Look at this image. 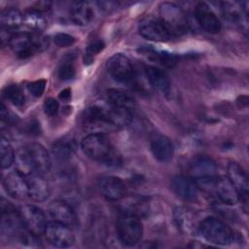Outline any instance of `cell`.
I'll use <instances>...</instances> for the list:
<instances>
[{
  "label": "cell",
  "instance_id": "484cf974",
  "mask_svg": "<svg viewBox=\"0 0 249 249\" xmlns=\"http://www.w3.org/2000/svg\"><path fill=\"white\" fill-rule=\"evenodd\" d=\"M1 29L12 31L23 24V15L16 8H6L0 14Z\"/></svg>",
  "mask_w": 249,
  "mask_h": 249
},
{
  "label": "cell",
  "instance_id": "ffe728a7",
  "mask_svg": "<svg viewBox=\"0 0 249 249\" xmlns=\"http://www.w3.org/2000/svg\"><path fill=\"white\" fill-rule=\"evenodd\" d=\"M217 170L216 162L206 156H197L190 163V173L194 179L217 175Z\"/></svg>",
  "mask_w": 249,
  "mask_h": 249
},
{
  "label": "cell",
  "instance_id": "6da1fadb",
  "mask_svg": "<svg viewBox=\"0 0 249 249\" xmlns=\"http://www.w3.org/2000/svg\"><path fill=\"white\" fill-rule=\"evenodd\" d=\"M81 148L87 157L107 166H118L122 162L121 156L104 133L93 132L88 134L83 138Z\"/></svg>",
  "mask_w": 249,
  "mask_h": 249
},
{
  "label": "cell",
  "instance_id": "ac0fdd59",
  "mask_svg": "<svg viewBox=\"0 0 249 249\" xmlns=\"http://www.w3.org/2000/svg\"><path fill=\"white\" fill-rule=\"evenodd\" d=\"M153 156L160 162L169 161L174 155V147L168 137L160 133H155L150 142Z\"/></svg>",
  "mask_w": 249,
  "mask_h": 249
},
{
  "label": "cell",
  "instance_id": "f1b7e54d",
  "mask_svg": "<svg viewBox=\"0 0 249 249\" xmlns=\"http://www.w3.org/2000/svg\"><path fill=\"white\" fill-rule=\"evenodd\" d=\"M15 161H16L17 170L18 172H20L21 174H23L24 176L34 174V170H33L31 162H30L25 146L20 147L17 151L16 156H15Z\"/></svg>",
  "mask_w": 249,
  "mask_h": 249
},
{
  "label": "cell",
  "instance_id": "8992f818",
  "mask_svg": "<svg viewBox=\"0 0 249 249\" xmlns=\"http://www.w3.org/2000/svg\"><path fill=\"white\" fill-rule=\"evenodd\" d=\"M159 18L172 37L181 35L188 29L187 16L179 6L173 3L164 2L160 4Z\"/></svg>",
  "mask_w": 249,
  "mask_h": 249
},
{
  "label": "cell",
  "instance_id": "d4e9b609",
  "mask_svg": "<svg viewBox=\"0 0 249 249\" xmlns=\"http://www.w3.org/2000/svg\"><path fill=\"white\" fill-rule=\"evenodd\" d=\"M139 52L143 55L147 56L150 60L157 62L164 67L172 68L177 63L176 55H174L173 53H170L168 52H165V51H159V50H155L153 48L145 47V48H142L141 50H139Z\"/></svg>",
  "mask_w": 249,
  "mask_h": 249
},
{
  "label": "cell",
  "instance_id": "7a4b0ae2",
  "mask_svg": "<svg viewBox=\"0 0 249 249\" xmlns=\"http://www.w3.org/2000/svg\"><path fill=\"white\" fill-rule=\"evenodd\" d=\"M194 180L197 189L213 196L225 204L234 205L239 200L237 191L228 177L214 175Z\"/></svg>",
  "mask_w": 249,
  "mask_h": 249
},
{
  "label": "cell",
  "instance_id": "5bb4252c",
  "mask_svg": "<svg viewBox=\"0 0 249 249\" xmlns=\"http://www.w3.org/2000/svg\"><path fill=\"white\" fill-rule=\"evenodd\" d=\"M30 162L32 164L34 173L45 174L47 173L52 165L51 158L48 151L39 143H29L25 145Z\"/></svg>",
  "mask_w": 249,
  "mask_h": 249
},
{
  "label": "cell",
  "instance_id": "83f0119b",
  "mask_svg": "<svg viewBox=\"0 0 249 249\" xmlns=\"http://www.w3.org/2000/svg\"><path fill=\"white\" fill-rule=\"evenodd\" d=\"M23 25L31 32H39L46 27L47 20L41 12L31 9L23 15Z\"/></svg>",
  "mask_w": 249,
  "mask_h": 249
},
{
  "label": "cell",
  "instance_id": "836d02e7",
  "mask_svg": "<svg viewBox=\"0 0 249 249\" xmlns=\"http://www.w3.org/2000/svg\"><path fill=\"white\" fill-rule=\"evenodd\" d=\"M46 85H47V81L45 79H40V80H37V81H34V82L28 84L27 89L33 96L40 97L43 94V92L45 91Z\"/></svg>",
  "mask_w": 249,
  "mask_h": 249
},
{
  "label": "cell",
  "instance_id": "4fadbf2b",
  "mask_svg": "<svg viewBox=\"0 0 249 249\" xmlns=\"http://www.w3.org/2000/svg\"><path fill=\"white\" fill-rule=\"evenodd\" d=\"M195 18L198 25L204 31L211 34H216L221 31L222 25L220 19L206 3L199 2L196 6Z\"/></svg>",
  "mask_w": 249,
  "mask_h": 249
},
{
  "label": "cell",
  "instance_id": "277c9868",
  "mask_svg": "<svg viewBox=\"0 0 249 249\" xmlns=\"http://www.w3.org/2000/svg\"><path fill=\"white\" fill-rule=\"evenodd\" d=\"M83 126L93 132L102 133L105 130L116 129L111 120L110 105L93 104L88 107L82 116Z\"/></svg>",
  "mask_w": 249,
  "mask_h": 249
},
{
  "label": "cell",
  "instance_id": "8d00e7d4",
  "mask_svg": "<svg viewBox=\"0 0 249 249\" xmlns=\"http://www.w3.org/2000/svg\"><path fill=\"white\" fill-rule=\"evenodd\" d=\"M1 119L2 122H5L8 124H15L18 122V118L17 115H15L13 112L8 110L5 105L1 104Z\"/></svg>",
  "mask_w": 249,
  "mask_h": 249
},
{
  "label": "cell",
  "instance_id": "9a60e30c",
  "mask_svg": "<svg viewBox=\"0 0 249 249\" xmlns=\"http://www.w3.org/2000/svg\"><path fill=\"white\" fill-rule=\"evenodd\" d=\"M98 188L108 200L117 201L126 195V188L122 179L116 176H103L98 180Z\"/></svg>",
  "mask_w": 249,
  "mask_h": 249
},
{
  "label": "cell",
  "instance_id": "4dcf8cb0",
  "mask_svg": "<svg viewBox=\"0 0 249 249\" xmlns=\"http://www.w3.org/2000/svg\"><path fill=\"white\" fill-rule=\"evenodd\" d=\"M0 152H1V167L2 169L8 168L12 165V163L15 161V152L10 144V142L5 138H1V144H0Z\"/></svg>",
  "mask_w": 249,
  "mask_h": 249
},
{
  "label": "cell",
  "instance_id": "d6986e66",
  "mask_svg": "<svg viewBox=\"0 0 249 249\" xmlns=\"http://www.w3.org/2000/svg\"><path fill=\"white\" fill-rule=\"evenodd\" d=\"M172 191L181 198L188 201H194L197 197V186L194 179L185 176L177 175L171 180Z\"/></svg>",
  "mask_w": 249,
  "mask_h": 249
},
{
  "label": "cell",
  "instance_id": "9c48e42d",
  "mask_svg": "<svg viewBox=\"0 0 249 249\" xmlns=\"http://www.w3.org/2000/svg\"><path fill=\"white\" fill-rule=\"evenodd\" d=\"M109 74L122 83L132 82L135 78L134 67L127 56L123 53H115L106 62Z\"/></svg>",
  "mask_w": 249,
  "mask_h": 249
},
{
  "label": "cell",
  "instance_id": "d590c367",
  "mask_svg": "<svg viewBox=\"0 0 249 249\" xmlns=\"http://www.w3.org/2000/svg\"><path fill=\"white\" fill-rule=\"evenodd\" d=\"M43 108H44V112H45L46 115H48L49 117H53L58 112L59 104H58L56 99H54L53 97H50V98H47L45 100Z\"/></svg>",
  "mask_w": 249,
  "mask_h": 249
},
{
  "label": "cell",
  "instance_id": "7402d4cb",
  "mask_svg": "<svg viewBox=\"0 0 249 249\" xmlns=\"http://www.w3.org/2000/svg\"><path fill=\"white\" fill-rule=\"evenodd\" d=\"M144 74L149 84L157 90L167 93L170 89V82L167 74L160 68L153 65L144 67Z\"/></svg>",
  "mask_w": 249,
  "mask_h": 249
},
{
  "label": "cell",
  "instance_id": "cb8c5ba5",
  "mask_svg": "<svg viewBox=\"0 0 249 249\" xmlns=\"http://www.w3.org/2000/svg\"><path fill=\"white\" fill-rule=\"evenodd\" d=\"M107 98L108 103L115 108L128 110L131 112L134 111V99L125 91L117 89H109L107 90Z\"/></svg>",
  "mask_w": 249,
  "mask_h": 249
},
{
  "label": "cell",
  "instance_id": "ab89813d",
  "mask_svg": "<svg viewBox=\"0 0 249 249\" xmlns=\"http://www.w3.org/2000/svg\"><path fill=\"white\" fill-rule=\"evenodd\" d=\"M50 6H51V3L50 2H38L36 4V7L35 8H32L33 10H36V11H39V12H44V11H47L50 9Z\"/></svg>",
  "mask_w": 249,
  "mask_h": 249
},
{
  "label": "cell",
  "instance_id": "4316f807",
  "mask_svg": "<svg viewBox=\"0 0 249 249\" xmlns=\"http://www.w3.org/2000/svg\"><path fill=\"white\" fill-rule=\"evenodd\" d=\"M76 149V142L74 138L71 136L69 137H63L56 142L52 147L53 155L56 157L57 160H69Z\"/></svg>",
  "mask_w": 249,
  "mask_h": 249
},
{
  "label": "cell",
  "instance_id": "f546056e",
  "mask_svg": "<svg viewBox=\"0 0 249 249\" xmlns=\"http://www.w3.org/2000/svg\"><path fill=\"white\" fill-rule=\"evenodd\" d=\"M2 94L4 98L9 100L12 104L16 106H22L25 101L24 93L21 89V88L18 85H9L4 88Z\"/></svg>",
  "mask_w": 249,
  "mask_h": 249
},
{
  "label": "cell",
  "instance_id": "e0dca14e",
  "mask_svg": "<svg viewBox=\"0 0 249 249\" xmlns=\"http://www.w3.org/2000/svg\"><path fill=\"white\" fill-rule=\"evenodd\" d=\"M228 178L237 191L239 199L244 203L248 200V178L244 169L237 162L228 164Z\"/></svg>",
  "mask_w": 249,
  "mask_h": 249
},
{
  "label": "cell",
  "instance_id": "5b68a950",
  "mask_svg": "<svg viewBox=\"0 0 249 249\" xmlns=\"http://www.w3.org/2000/svg\"><path fill=\"white\" fill-rule=\"evenodd\" d=\"M199 231L204 239L216 245H228L234 239L232 230L215 217H207L202 220Z\"/></svg>",
  "mask_w": 249,
  "mask_h": 249
},
{
  "label": "cell",
  "instance_id": "74e56055",
  "mask_svg": "<svg viewBox=\"0 0 249 249\" xmlns=\"http://www.w3.org/2000/svg\"><path fill=\"white\" fill-rule=\"evenodd\" d=\"M40 124L37 123L36 121H30L27 124H26V129L25 131L29 134H39L40 133Z\"/></svg>",
  "mask_w": 249,
  "mask_h": 249
},
{
  "label": "cell",
  "instance_id": "ba28073f",
  "mask_svg": "<svg viewBox=\"0 0 249 249\" xmlns=\"http://www.w3.org/2000/svg\"><path fill=\"white\" fill-rule=\"evenodd\" d=\"M18 216L20 218L24 230L36 236H40L45 232L48 225L44 212L35 205L24 204L18 209Z\"/></svg>",
  "mask_w": 249,
  "mask_h": 249
},
{
  "label": "cell",
  "instance_id": "e575fe53",
  "mask_svg": "<svg viewBox=\"0 0 249 249\" xmlns=\"http://www.w3.org/2000/svg\"><path fill=\"white\" fill-rule=\"evenodd\" d=\"M75 41H76V39L73 36L66 34V33H62V32L56 33L53 37L54 44L60 48L70 47L75 43Z\"/></svg>",
  "mask_w": 249,
  "mask_h": 249
},
{
  "label": "cell",
  "instance_id": "52a82bcc",
  "mask_svg": "<svg viewBox=\"0 0 249 249\" xmlns=\"http://www.w3.org/2000/svg\"><path fill=\"white\" fill-rule=\"evenodd\" d=\"M117 233L122 243L127 246L134 245L142 237V223L136 216L131 214H124L118 220Z\"/></svg>",
  "mask_w": 249,
  "mask_h": 249
},
{
  "label": "cell",
  "instance_id": "7c38bea8",
  "mask_svg": "<svg viewBox=\"0 0 249 249\" xmlns=\"http://www.w3.org/2000/svg\"><path fill=\"white\" fill-rule=\"evenodd\" d=\"M3 187L8 196L16 199H23L28 196L27 177L20 172L13 171L3 180Z\"/></svg>",
  "mask_w": 249,
  "mask_h": 249
},
{
  "label": "cell",
  "instance_id": "44dd1931",
  "mask_svg": "<svg viewBox=\"0 0 249 249\" xmlns=\"http://www.w3.org/2000/svg\"><path fill=\"white\" fill-rule=\"evenodd\" d=\"M28 181V196L35 201H45L50 196V187L41 174L26 176Z\"/></svg>",
  "mask_w": 249,
  "mask_h": 249
},
{
  "label": "cell",
  "instance_id": "2e32d148",
  "mask_svg": "<svg viewBox=\"0 0 249 249\" xmlns=\"http://www.w3.org/2000/svg\"><path fill=\"white\" fill-rule=\"evenodd\" d=\"M48 212L53 221L69 227L76 225L77 219L73 208L63 200H53L48 206Z\"/></svg>",
  "mask_w": 249,
  "mask_h": 249
},
{
  "label": "cell",
  "instance_id": "30bf717a",
  "mask_svg": "<svg viewBox=\"0 0 249 249\" xmlns=\"http://www.w3.org/2000/svg\"><path fill=\"white\" fill-rule=\"evenodd\" d=\"M44 234L51 245L58 248L70 247L75 241L74 233L70 227L55 221L48 223Z\"/></svg>",
  "mask_w": 249,
  "mask_h": 249
},
{
  "label": "cell",
  "instance_id": "1f68e13d",
  "mask_svg": "<svg viewBox=\"0 0 249 249\" xmlns=\"http://www.w3.org/2000/svg\"><path fill=\"white\" fill-rule=\"evenodd\" d=\"M75 75H76V71L71 58H67L66 60L60 63L57 70V76L60 80L69 81V80H72L75 77Z\"/></svg>",
  "mask_w": 249,
  "mask_h": 249
},
{
  "label": "cell",
  "instance_id": "603a6c76",
  "mask_svg": "<svg viewBox=\"0 0 249 249\" xmlns=\"http://www.w3.org/2000/svg\"><path fill=\"white\" fill-rule=\"evenodd\" d=\"M94 17L93 7L89 2H75L70 8L71 20L78 25L89 24Z\"/></svg>",
  "mask_w": 249,
  "mask_h": 249
},
{
  "label": "cell",
  "instance_id": "f35d334b",
  "mask_svg": "<svg viewBox=\"0 0 249 249\" xmlns=\"http://www.w3.org/2000/svg\"><path fill=\"white\" fill-rule=\"evenodd\" d=\"M58 97L60 100L66 102V101H69L71 99V89L67 88V89H64L63 90H61L58 94Z\"/></svg>",
  "mask_w": 249,
  "mask_h": 249
},
{
  "label": "cell",
  "instance_id": "8fae6325",
  "mask_svg": "<svg viewBox=\"0 0 249 249\" xmlns=\"http://www.w3.org/2000/svg\"><path fill=\"white\" fill-rule=\"evenodd\" d=\"M139 33L142 37L155 42H166L172 36L159 18L145 17L139 22Z\"/></svg>",
  "mask_w": 249,
  "mask_h": 249
},
{
  "label": "cell",
  "instance_id": "3957f363",
  "mask_svg": "<svg viewBox=\"0 0 249 249\" xmlns=\"http://www.w3.org/2000/svg\"><path fill=\"white\" fill-rule=\"evenodd\" d=\"M9 46L18 57L27 58L46 50L49 39L39 32H16L12 34Z\"/></svg>",
  "mask_w": 249,
  "mask_h": 249
},
{
  "label": "cell",
  "instance_id": "d6a6232c",
  "mask_svg": "<svg viewBox=\"0 0 249 249\" xmlns=\"http://www.w3.org/2000/svg\"><path fill=\"white\" fill-rule=\"evenodd\" d=\"M104 47H105V44H104V42L102 40H94V41H92L88 46L86 56H85V61L87 63H89V64L91 63V61L93 59V56L95 54H97L98 53H100L104 49Z\"/></svg>",
  "mask_w": 249,
  "mask_h": 249
}]
</instances>
